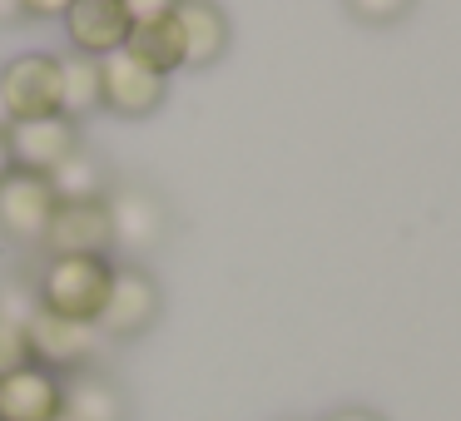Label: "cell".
I'll list each match as a JSON object with an SVG mask.
<instances>
[{
  "instance_id": "20",
  "label": "cell",
  "mask_w": 461,
  "mask_h": 421,
  "mask_svg": "<svg viewBox=\"0 0 461 421\" xmlns=\"http://www.w3.org/2000/svg\"><path fill=\"white\" fill-rule=\"evenodd\" d=\"M124 15L130 21H154V15H174L179 11V0H120Z\"/></svg>"
},
{
  "instance_id": "6",
  "label": "cell",
  "mask_w": 461,
  "mask_h": 421,
  "mask_svg": "<svg viewBox=\"0 0 461 421\" xmlns=\"http://www.w3.org/2000/svg\"><path fill=\"white\" fill-rule=\"evenodd\" d=\"M169 104V80L140 70L124 50L100 60V110H110L114 120H149Z\"/></svg>"
},
{
  "instance_id": "22",
  "label": "cell",
  "mask_w": 461,
  "mask_h": 421,
  "mask_svg": "<svg viewBox=\"0 0 461 421\" xmlns=\"http://www.w3.org/2000/svg\"><path fill=\"white\" fill-rule=\"evenodd\" d=\"M11 169H15V164H11V144H5V130H0V179H5Z\"/></svg>"
},
{
  "instance_id": "10",
  "label": "cell",
  "mask_w": 461,
  "mask_h": 421,
  "mask_svg": "<svg viewBox=\"0 0 461 421\" xmlns=\"http://www.w3.org/2000/svg\"><path fill=\"white\" fill-rule=\"evenodd\" d=\"M65 381L45 367H21L0 377V421H60Z\"/></svg>"
},
{
  "instance_id": "3",
  "label": "cell",
  "mask_w": 461,
  "mask_h": 421,
  "mask_svg": "<svg viewBox=\"0 0 461 421\" xmlns=\"http://www.w3.org/2000/svg\"><path fill=\"white\" fill-rule=\"evenodd\" d=\"M41 253L45 258H80V253L110 258L114 253V223H110L104 199H55Z\"/></svg>"
},
{
  "instance_id": "12",
  "label": "cell",
  "mask_w": 461,
  "mask_h": 421,
  "mask_svg": "<svg viewBox=\"0 0 461 421\" xmlns=\"http://www.w3.org/2000/svg\"><path fill=\"white\" fill-rule=\"evenodd\" d=\"M104 209H110V223H114V248L144 253L164 238L169 213H164V203L149 189H114L104 193Z\"/></svg>"
},
{
  "instance_id": "8",
  "label": "cell",
  "mask_w": 461,
  "mask_h": 421,
  "mask_svg": "<svg viewBox=\"0 0 461 421\" xmlns=\"http://www.w3.org/2000/svg\"><path fill=\"white\" fill-rule=\"evenodd\" d=\"M5 144H11V164L31 174H50L55 164H65L75 149H80V124L55 114V120H31V124H11L5 130Z\"/></svg>"
},
{
  "instance_id": "7",
  "label": "cell",
  "mask_w": 461,
  "mask_h": 421,
  "mask_svg": "<svg viewBox=\"0 0 461 421\" xmlns=\"http://www.w3.org/2000/svg\"><path fill=\"white\" fill-rule=\"evenodd\" d=\"M25 342H31V362L55 377H70V372H85L95 357V342L100 332L95 327H80V322H65V318H50V312L35 308L25 318Z\"/></svg>"
},
{
  "instance_id": "9",
  "label": "cell",
  "mask_w": 461,
  "mask_h": 421,
  "mask_svg": "<svg viewBox=\"0 0 461 421\" xmlns=\"http://www.w3.org/2000/svg\"><path fill=\"white\" fill-rule=\"evenodd\" d=\"M60 21H65V35H70V50L90 55V60H104V55L124 50L130 25H134L120 0H75Z\"/></svg>"
},
{
  "instance_id": "16",
  "label": "cell",
  "mask_w": 461,
  "mask_h": 421,
  "mask_svg": "<svg viewBox=\"0 0 461 421\" xmlns=\"http://www.w3.org/2000/svg\"><path fill=\"white\" fill-rule=\"evenodd\" d=\"M60 70H65V104L60 114L65 120H90L95 110H100V60H90V55H60Z\"/></svg>"
},
{
  "instance_id": "5",
  "label": "cell",
  "mask_w": 461,
  "mask_h": 421,
  "mask_svg": "<svg viewBox=\"0 0 461 421\" xmlns=\"http://www.w3.org/2000/svg\"><path fill=\"white\" fill-rule=\"evenodd\" d=\"M159 312H164L159 282H154L144 268L124 263V268H114L110 302H104V312H100V322H95V332H100V337H114V342H130V337H144V332L159 322Z\"/></svg>"
},
{
  "instance_id": "21",
  "label": "cell",
  "mask_w": 461,
  "mask_h": 421,
  "mask_svg": "<svg viewBox=\"0 0 461 421\" xmlns=\"http://www.w3.org/2000/svg\"><path fill=\"white\" fill-rule=\"evenodd\" d=\"M328 421H382L377 411H367V407H342V411H332Z\"/></svg>"
},
{
  "instance_id": "15",
  "label": "cell",
  "mask_w": 461,
  "mask_h": 421,
  "mask_svg": "<svg viewBox=\"0 0 461 421\" xmlns=\"http://www.w3.org/2000/svg\"><path fill=\"white\" fill-rule=\"evenodd\" d=\"M45 179H50L55 199H104V193H110V169H104L85 144L65 164H55Z\"/></svg>"
},
{
  "instance_id": "14",
  "label": "cell",
  "mask_w": 461,
  "mask_h": 421,
  "mask_svg": "<svg viewBox=\"0 0 461 421\" xmlns=\"http://www.w3.org/2000/svg\"><path fill=\"white\" fill-rule=\"evenodd\" d=\"M65 381V417L70 421H124V397L100 372H70Z\"/></svg>"
},
{
  "instance_id": "17",
  "label": "cell",
  "mask_w": 461,
  "mask_h": 421,
  "mask_svg": "<svg viewBox=\"0 0 461 421\" xmlns=\"http://www.w3.org/2000/svg\"><path fill=\"white\" fill-rule=\"evenodd\" d=\"M417 0H348V15L362 25H397L411 15Z\"/></svg>"
},
{
  "instance_id": "18",
  "label": "cell",
  "mask_w": 461,
  "mask_h": 421,
  "mask_svg": "<svg viewBox=\"0 0 461 421\" xmlns=\"http://www.w3.org/2000/svg\"><path fill=\"white\" fill-rule=\"evenodd\" d=\"M21 367H31V342H25V322L0 318V377H5V372H21Z\"/></svg>"
},
{
  "instance_id": "24",
  "label": "cell",
  "mask_w": 461,
  "mask_h": 421,
  "mask_svg": "<svg viewBox=\"0 0 461 421\" xmlns=\"http://www.w3.org/2000/svg\"><path fill=\"white\" fill-rule=\"evenodd\" d=\"M60 421H70V417H65V411H60Z\"/></svg>"
},
{
  "instance_id": "4",
  "label": "cell",
  "mask_w": 461,
  "mask_h": 421,
  "mask_svg": "<svg viewBox=\"0 0 461 421\" xmlns=\"http://www.w3.org/2000/svg\"><path fill=\"white\" fill-rule=\"evenodd\" d=\"M55 209V189L45 174L31 169H11L0 179V243L5 248H41L45 223Z\"/></svg>"
},
{
  "instance_id": "2",
  "label": "cell",
  "mask_w": 461,
  "mask_h": 421,
  "mask_svg": "<svg viewBox=\"0 0 461 421\" xmlns=\"http://www.w3.org/2000/svg\"><path fill=\"white\" fill-rule=\"evenodd\" d=\"M0 104L11 124H31V120H55L65 104V70L60 55H15L0 65Z\"/></svg>"
},
{
  "instance_id": "1",
  "label": "cell",
  "mask_w": 461,
  "mask_h": 421,
  "mask_svg": "<svg viewBox=\"0 0 461 421\" xmlns=\"http://www.w3.org/2000/svg\"><path fill=\"white\" fill-rule=\"evenodd\" d=\"M110 282H114V263L95 258V253H80V258H45L31 292H35V308L41 312L95 327L104 302H110Z\"/></svg>"
},
{
  "instance_id": "19",
  "label": "cell",
  "mask_w": 461,
  "mask_h": 421,
  "mask_svg": "<svg viewBox=\"0 0 461 421\" xmlns=\"http://www.w3.org/2000/svg\"><path fill=\"white\" fill-rule=\"evenodd\" d=\"M21 5V21H60L75 0H15Z\"/></svg>"
},
{
  "instance_id": "23",
  "label": "cell",
  "mask_w": 461,
  "mask_h": 421,
  "mask_svg": "<svg viewBox=\"0 0 461 421\" xmlns=\"http://www.w3.org/2000/svg\"><path fill=\"white\" fill-rule=\"evenodd\" d=\"M0 130H11V120H5V104H0Z\"/></svg>"
},
{
  "instance_id": "11",
  "label": "cell",
  "mask_w": 461,
  "mask_h": 421,
  "mask_svg": "<svg viewBox=\"0 0 461 421\" xmlns=\"http://www.w3.org/2000/svg\"><path fill=\"white\" fill-rule=\"evenodd\" d=\"M179 31H184V70H209L229 55L233 25L219 0H179Z\"/></svg>"
},
{
  "instance_id": "13",
  "label": "cell",
  "mask_w": 461,
  "mask_h": 421,
  "mask_svg": "<svg viewBox=\"0 0 461 421\" xmlns=\"http://www.w3.org/2000/svg\"><path fill=\"white\" fill-rule=\"evenodd\" d=\"M124 55H130L140 70L169 80L174 70H184V31L179 15H154V21H134L130 40H124Z\"/></svg>"
}]
</instances>
